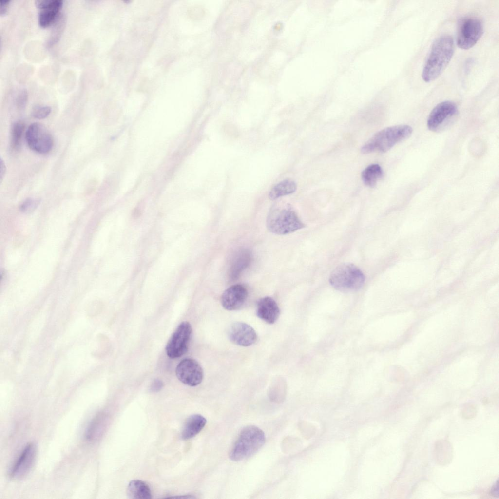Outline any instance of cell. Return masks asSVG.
<instances>
[{"label": "cell", "instance_id": "22", "mask_svg": "<svg viewBox=\"0 0 499 499\" xmlns=\"http://www.w3.org/2000/svg\"><path fill=\"white\" fill-rule=\"evenodd\" d=\"M24 129V123L19 121L13 124L11 129V147L14 151L18 150Z\"/></svg>", "mask_w": 499, "mask_h": 499}, {"label": "cell", "instance_id": "10", "mask_svg": "<svg viewBox=\"0 0 499 499\" xmlns=\"http://www.w3.org/2000/svg\"><path fill=\"white\" fill-rule=\"evenodd\" d=\"M37 454L36 445L33 443L28 444L11 468L9 476L14 480H20L26 477L35 464Z\"/></svg>", "mask_w": 499, "mask_h": 499}, {"label": "cell", "instance_id": "2", "mask_svg": "<svg viewBox=\"0 0 499 499\" xmlns=\"http://www.w3.org/2000/svg\"><path fill=\"white\" fill-rule=\"evenodd\" d=\"M412 128L407 125H399L385 128L370 138L361 148L363 154L374 152L384 153L397 143L408 138Z\"/></svg>", "mask_w": 499, "mask_h": 499}, {"label": "cell", "instance_id": "28", "mask_svg": "<svg viewBox=\"0 0 499 499\" xmlns=\"http://www.w3.org/2000/svg\"><path fill=\"white\" fill-rule=\"evenodd\" d=\"M0 182H2V181L3 180V178L4 177L5 174L6 173V166H5V163H4V161H3V160L1 158H0Z\"/></svg>", "mask_w": 499, "mask_h": 499}, {"label": "cell", "instance_id": "15", "mask_svg": "<svg viewBox=\"0 0 499 499\" xmlns=\"http://www.w3.org/2000/svg\"><path fill=\"white\" fill-rule=\"evenodd\" d=\"M256 313L257 316L263 321L272 324L278 319L280 310L276 301L272 298L266 296L258 301Z\"/></svg>", "mask_w": 499, "mask_h": 499}, {"label": "cell", "instance_id": "19", "mask_svg": "<svg viewBox=\"0 0 499 499\" xmlns=\"http://www.w3.org/2000/svg\"><path fill=\"white\" fill-rule=\"evenodd\" d=\"M105 421V417L102 414H98L93 418L85 433L87 441L93 442L100 437L104 429Z\"/></svg>", "mask_w": 499, "mask_h": 499}, {"label": "cell", "instance_id": "18", "mask_svg": "<svg viewBox=\"0 0 499 499\" xmlns=\"http://www.w3.org/2000/svg\"><path fill=\"white\" fill-rule=\"evenodd\" d=\"M127 495L133 499H151L152 495L148 485L139 480L131 481L127 487Z\"/></svg>", "mask_w": 499, "mask_h": 499}, {"label": "cell", "instance_id": "26", "mask_svg": "<svg viewBox=\"0 0 499 499\" xmlns=\"http://www.w3.org/2000/svg\"><path fill=\"white\" fill-rule=\"evenodd\" d=\"M164 386L163 382L158 379H154L152 383L150 390L152 392H157L160 391Z\"/></svg>", "mask_w": 499, "mask_h": 499}, {"label": "cell", "instance_id": "11", "mask_svg": "<svg viewBox=\"0 0 499 499\" xmlns=\"http://www.w3.org/2000/svg\"><path fill=\"white\" fill-rule=\"evenodd\" d=\"M176 375L184 384L195 386L199 384L203 378V371L199 364L194 359L186 358L177 365Z\"/></svg>", "mask_w": 499, "mask_h": 499}, {"label": "cell", "instance_id": "7", "mask_svg": "<svg viewBox=\"0 0 499 499\" xmlns=\"http://www.w3.org/2000/svg\"><path fill=\"white\" fill-rule=\"evenodd\" d=\"M458 113L456 104L451 101H444L437 104L430 113L427 121L428 128L438 132L447 127L455 119Z\"/></svg>", "mask_w": 499, "mask_h": 499}, {"label": "cell", "instance_id": "1", "mask_svg": "<svg viewBox=\"0 0 499 499\" xmlns=\"http://www.w3.org/2000/svg\"><path fill=\"white\" fill-rule=\"evenodd\" d=\"M454 49V40L451 36L442 35L434 41L422 70V77L424 81H434L440 76L451 61Z\"/></svg>", "mask_w": 499, "mask_h": 499}, {"label": "cell", "instance_id": "6", "mask_svg": "<svg viewBox=\"0 0 499 499\" xmlns=\"http://www.w3.org/2000/svg\"><path fill=\"white\" fill-rule=\"evenodd\" d=\"M483 26L481 21L475 17H465L458 24L457 44L461 49L468 50L473 47L481 37Z\"/></svg>", "mask_w": 499, "mask_h": 499}, {"label": "cell", "instance_id": "5", "mask_svg": "<svg viewBox=\"0 0 499 499\" xmlns=\"http://www.w3.org/2000/svg\"><path fill=\"white\" fill-rule=\"evenodd\" d=\"M365 280V275L358 267L351 263H344L333 270L329 282L336 290L348 292L361 288Z\"/></svg>", "mask_w": 499, "mask_h": 499}, {"label": "cell", "instance_id": "16", "mask_svg": "<svg viewBox=\"0 0 499 499\" xmlns=\"http://www.w3.org/2000/svg\"><path fill=\"white\" fill-rule=\"evenodd\" d=\"M251 259V253L249 250L242 249L236 253L229 269V277L230 280H236L250 265Z\"/></svg>", "mask_w": 499, "mask_h": 499}, {"label": "cell", "instance_id": "12", "mask_svg": "<svg viewBox=\"0 0 499 499\" xmlns=\"http://www.w3.org/2000/svg\"><path fill=\"white\" fill-rule=\"evenodd\" d=\"M228 335L232 342L242 346L251 345L257 339L254 329L248 324L241 322L233 323L228 329Z\"/></svg>", "mask_w": 499, "mask_h": 499}, {"label": "cell", "instance_id": "14", "mask_svg": "<svg viewBox=\"0 0 499 499\" xmlns=\"http://www.w3.org/2000/svg\"><path fill=\"white\" fill-rule=\"evenodd\" d=\"M63 4L62 0H37V7L40 10L38 14V23L40 26L46 27L53 23L58 16Z\"/></svg>", "mask_w": 499, "mask_h": 499}, {"label": "cell", "instance_id": "23", "mask_svg": "<svg viewBox=\"0 0 499 499\" xmlns=\"http://www.w3.org/2000/svg\"><path fill=\"white\" fill-rule=\"evenodd\" d=\"M51 112V108L48 106L38 105L34 107L32 111V115L37 119H44L47 117Z\"/></svg>", "mask_w": 499, "mask_h": 499}, {"label": "cell", "instance_id": "8", "mask_svg": "<svg viewBox=\"0 0 499 499\" xmlns=\"http://www.w3.org/2000/svg\"><path fill=\"white\" fill-rule=\"evenodd\" d=\"M25 139L29 147L37 153L46 154L53 146V139L46 127L43 124L35 122L28 128Z\"/></svg>", "mask_w": 499, "mask_h": 499}, {"label": "cell", "instance_id": "25", "mask_svg": "<svg viewBox=\"0 0 499 499\" xmlns=\"http://www.w3.org/2000/svg\"><path fill=\"white\" fill-rule=\"evenodd\" d=\"M39 203V200L38 199L28 198L22 204L20 208L24 211H30L36 208Z\"/></svg>", "mask_w": 499, "mask_h": 499}, {"label": "cell", "instance_id": "4", "mask_svg": "<svg viewBox=\"0 0 499 499\" xmlns=\"http://www.w3.org/2000/svg\"><path fill=\"white\" fill-rule=\"evenodd\" d=\"M267 227L273 233L284 235L301 229L305 225L290 207L274 206L269 212Z\"/></svg>", "mask_w": 499, "mask_h": 499}, {"label": "cell", "instance_id": "17", "mask_svg": "<svg viewBox=\"0 0 499 499\" xmlns=\"http://www.w3.org/2000/svg\"><path fill=\"white\" fill-rule=\"evenodd\" d=\"M207 420L200 414H194L186 420L183 428L181 437L184 440L191 439L198 434L204 427Z\"/></svg>", "mask_w": 499, "mask_h": 499}, {"label": "cell", "instance_id": "21", "mask_svg": "<svg viewBox=\"0 0 499 499\" xmlns=\"http://www.w3.org/2000/svg\"><path fill=\"white\" fill-rule=\"evenodd\" d=\"M297 189L296 183L290 179L283 180L275 185L269 193L271 200H275L280 197L294 192Z\"/></svg>", "mask_w": 499, "mask_h": 499}, {"label": "cell", "instance_id": "3", "mask_svg": "<svg viewBox=\"0 0 499 499\" xmlns=\"http://www.w3.org/2000/svg\"><path fill=\"white\" fill-rule=\"evenodd\" d=\"M264 432L254 425H248L240 431L229 453L230 458L233 461L243 460L252 456L264 444Z\"/></svg>", "mask_w": 499, "mask_h": 499}, {"label": "cell", "instance_id": "9", "mask_svg": "<svg viewBox=\"0 0 499 499\" xmlns=\"http://www.w3.org/2000/svg\"><path fill=\"white\" fill-rule=\"evenodd\" d=\"M192 332V327L189 322H183L178 326L166 345V353L170 358H179L186 353Z\"/></svg>", "mask_w": 499, "mask_h": 499}, {"label": "cell", "instance_id": "24", "mask_svg": "<svg viewBox=\"0 0 499 499\" xmlns=\"http://www.w3.org/2000/svg\"><path fill=\"white\" fill-rule=\"evenodd\" d=\"M28 99V94L26 90H21L18 94L16 98V104L19 109H23L26 104Z\"/></svg>", "mask_w": 499, "mask_h": 499}, {"label": "cell", "instance_id": "29", "mask_svg": "<svg viewBox=\"0 0 499 499\" xmlns=\"http://www.w3.org/2000/svg\"><path fill=\"white\" fill-rule=\"evenodd\" d=\"M491 494L495 497L499 495V483L498 481L494 484L491 490Z\"/></svg>", "mask_w": 499, "mask_h": 499}, {"label": "cell", "instance_id": "27", "mask_svg": "<svg viewBox=\"0 0 499 499\" xmlns=\"http://www.w3.org/2000/svg\"><path fill=\"white\" fill-rule=\"evenodd\" d=\"M10 1L9 0H0V14L1 16L4 15L6 13Z\"/></svg>", "mask_w": 499, "mask_h": 499}, {"label": "cell", "instance_id": "20", "mask_svg": "<svg viewBox=\"0 0 499 499\" xmlns=\"http://www.w3.org/2000/svg\"><path fill=\"white\" fill-rule=\"evenodd\" d=\"M383 175V169L377 164H373L368 166L362 171L361 173V177L364 183L369 187H374Z\"/></svg>", "mask_w": 499, "mask_h": 499}, {"label": "cell", "instance_id": "13", "mask_svg": "<svg viewBox=\"0 0 499 499\" xmlns=\"http://www.w3.org/2000/svg\"><path fill=\"white\" fill-rule=\"evenodd\" d=\"M248 295L246 288L241 284L232 285L225 290L221 296V304L228 310L240 308L245 304Z\"/></svg>", "mask_w": 499, "mask_h": 499}]
</instances>
